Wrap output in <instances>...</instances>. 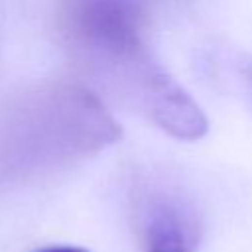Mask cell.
<instances>
[{"label":"cell","instance_id":"cell-1","mask_svg":"<svg viewBox=\"0 0 252 252\" xmlns=\"http://www.w3.org/2000/svg\"><path fill=\"white\" fill-rule=\"evenodd\" d=\"M67 22L75 41L138 87L154 67L142 41V12L134 0H71Z\"/></svg>","mask_w":252,"mask_h":252},{"label":"cell","instance_id":"cell-2","mask_svg":"<svg viewBox=\"0 0 252 252\" xmlns=\"http://www.w3.org/2000/svg\"><path fill=\"white\" fill-rule=\"evenodd\" d=\"M136 222L144 252H195L199 246L197 213L171 191H144L136 205Z\"/></svg>","mask_w":252,"mask_h":252},{"label":"cell","instance_id":"cell-3","mask_svg":"<svg viewBox=\"0 0 252 252\" xmlns=\"http://www.w3.org/2000/svg\"><path fill=\"white\" fill-rule=\"evenodd\" d=\"M152 120L179 140H199L207 132V118L189 93L158 67L138 93Z\"/></svg>","mask_w":252,"mask_h":252},{"label":"cell","instance_id":"cell-4","mask_svg":"<svg viewBox=\"0 0 252 252\" xmlns=\"http://www.w3.org/2000/svg\"><path fill=\"white\" fill-rule=\"evenodd\" d=\"M35 252H87V250H83L79 246H45Z\"/></svg>","mask_w":252,"mask_h":252}]
</instances>
